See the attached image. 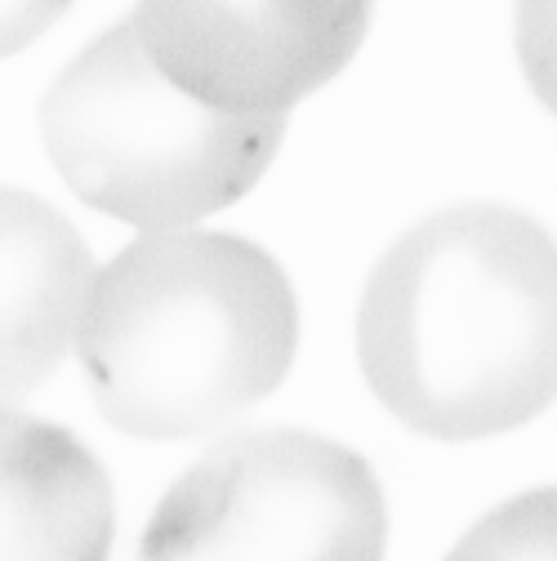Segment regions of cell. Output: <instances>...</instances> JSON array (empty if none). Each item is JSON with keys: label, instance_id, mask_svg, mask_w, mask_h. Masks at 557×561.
Wrapping results in <instances>:
<instances>
[{"label": "cell", "instance_id": "cell-1", "mask_svg": "<svg viewBox=\"0 0 557 561\" xmlns=\"http://www.w3.org/2000/svg\"><path fill=\"white\" fill-rule=\"evenodd\" d=\"M357 362L384 410L424 437L531 424L557 401V241L504 205L420 219L366 280Z\"/></svg>", "mask_w": 557, "mask_h": 561}, {"label": "cell", "instance_id": "cell-2", "mask_svg": "<svg viewBox=\"0 0 557 561\" xmlns=\"http://www.w3.org/2000/svg\"><path fill=\"white\" fill-rule=\"evenodd\" d=\"M295 286L228 232H152L94 272L77 353L107 424L144 442L215 433L282 388Z\"/></svg>", "mask_w": 557, "mask_h": 561}, {"label": "cell", "instance_id": "cell-3", "mask_svg": "<svg viewBox=\"0 0 557 561\" xmlns=\"http://www.w3.org/2000/svg\"><path fill=\"white\" fill-rule=\"evenodd\" d=\"M41 138L58 179L90 209L152 237L237 205L272 165L286 121L201 107L161 77L125 19L54 77Z\"/></svg>", "mask_w": 557, "mask_h": 561}, {"label": "cell", "instance_id": "cell-4", "mask_svg": "<svg viewBox=\"0 0 557 561\" xmlns=\"http://www.w3.org/2000/svg\"><path fill=\"white\" fill-rule=\"evenodd\" d=\"M388 508L362 455L304 428L237 433L166 495L138 561H384Z\"/></svg>", "mask_w": 557, "mask_h": 561}, {"label": "cell", "instance_id": "cell-5", "mask_svg": "<svg viewBox=\"0 0 557 561\" xmlns=\"http://www.w3.org/2000/svg\"><path fill=\"white\" fill-rule=\"evenodd\" d=\"M161 77L237 121H286L366 36V5H187L157 0L129 14Z\"/></svg>", "mask_w": 557, "mask_h": 561}, {"label": "cell", "instance_id": "cell-6", "mask_svg": "<svg viewBox=\"0 0 557 561\" xmlns=\"http://www.w3.org/2000/svg\"><path fill=\"white\" fill-rule=\"evenodd\" d=\"M94 272L49 201L0 187V410H19L77 347Z\"/></svg>", "mask_w": 557, "mask_h": 561}, {"label": "cell", "instance_id": "cell-7", "mask_svg": "<svg viewBox=\"0 0 557 561\" xmlns=\"http://www.w3.org/2000/svg\"><path fill=\"white\" fill-rule=\"evenodd\" d=\"M116 500L90 446L0 410V561H107Z\"/></svg>", "mask_w": 557, "mask_h": 561}, {"label": "cell", "instance_id": "cell-8", "mask_svg": "<svg viewBox=\"0 0 557 561\" xmlns=\"http://www.w3.org/2000/svg\"><path fill=\"white\" fill-rule=\"evenodd\" d=\"M446 561H557V485H539L486 513Z\"/></svg>", "mask_w": 557, "mask_h": 561}, {"label": "cell", "instance_id": "cell-9", "mask_svg": "<svg viewBox=\"0 0 557 561\" xmlns=\"http://www.w3.org/2000/svg\"><path fill=\"white\" fill-rule=\"evenodd\" d=\"M513 41L535 99L557 116V5H522Z\"/></svg>", "mask_w": 557, "mask_h": 561}, {"label": "cell", "instance_id": "cell-10", "mask_svg": "<svg viewBox=\"0 0 557 561\" xmlns=\"http://www.w3.org/2000/svg\"><path fill=\"white\" fill-rule=\"evenodd\" d=\"M58 14L62 5H0V58L19 54L41 32H49Z\"/></svg>", "mask_w": 557, "mask_h": 561}]
</instances>
